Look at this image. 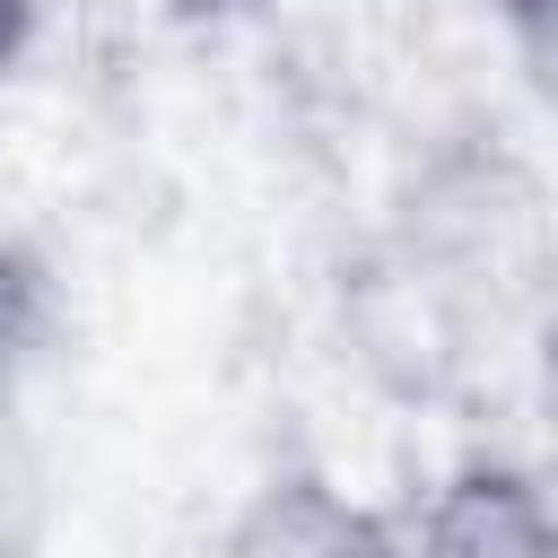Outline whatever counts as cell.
<instances>
[{"mask_svg":"<svg viewBox=\"0 0 558 558\" xmlns=\"http://www.w3.org/2000/svg\"><path fill=\"white\" fill-rule=\"evenodd\" d=\"M384 296L427 366L514 357L558 314V209L506 148H436L384 218Z\"/></svg>","mask_w":558,"mask_h":558,"instance_id":"obj_1","label":"cell"},{"mask_svg":"<svg viewBox=\"0 0 558 558\" xmlns=\"http://www.w3.org/2000/svg\"><path fill=\"white\" fill-rule=\"evenodd\" d=\"M35 340H44V296L17 262H0V410H9V384L26 375Z\"/></svg>","mask_w":558,"mask_h":558,"instance_id":"obj_5","label":"cell"},{"mask_svg":"<svg viewBox=\"0 0 558 558\" xmlns=\"http://www.w3.org/2000/svg\"><path fill=\"white\" fill-rule=\"evenodd\" d=\"M532 410H541V427H549V445H558V314H549V331L532 340Z\"/></svg>","mask_w":558,"mask_h":558,"instance_id":"obj_6","label":"cell"},{"mask_svg":"<svg viewBox=\"0 0 558 558\" xmlns=\"http://www.w3.org/2000/svg\"><path fill=\"white\" fill-rule=\"evenodd\" d=\"M410 558H558V488L523 462H462L401 514Z\"/></svg>","mask_w":558,"mask_h":558,"instance_id":"obj_3","label":"cell"},{"mask_svg":"<svg viewBox=\"0 0 558 558\" xmlns=\"http://www.w3.org/2000/svg\"><path fill=\"white\" fill-rule=\"evenodd\" d=\"M209 558H410V541H401L392 506L357 497L349 480H331L314 462H288L235 497Z\"/></svg>","mask_w":558,"mask_h":558,"instance_id":"obj_2","label":"cell"},{"mask_svg":"<svg viewBox=\"0 0 558 558\" xmlns=\"http://www.w3.org/2000/svg\"><path fill=\"white\" fill-rule=\"evenodd\" d=\"M35 17H44V0H0V87L17 78V61L35 44Z\"/></svg>","mask_w":558,"mask_h":558,"instance_id":"obj_7","label":"cell"},{"mask_svg":"<svg viewBox=\"0 0 558 558\" xmlns=\"http://www.w3.org/2000/svg\"><path fill=\"white\" fill-rule=\"evenodd\" d=\"M488 9H497V35H506L523 87L558 105V0H488Z\"/></svg>","mask_w":558,"mask_h":558,"instance_id":"obj_4","label":"cell"}]
</instances>
